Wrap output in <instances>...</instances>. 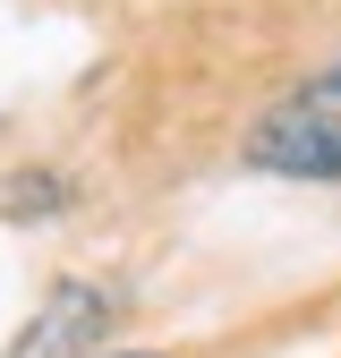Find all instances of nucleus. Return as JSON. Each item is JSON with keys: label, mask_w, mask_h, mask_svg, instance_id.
<instances>
[{"label": "nucleus", "mask_w": 341, "mask_h": 358, "mask_svg": "<svg viewBox=\"0 0 341 358\" xmlns=\"http://www.w3.org/2000/svg\"><path fill=\"white\" fill-rule=\"evenodd\" d=\"M247 162L282 171V179H341V69L316 85H298L290 103H273L247 128Z\"/></svg>", "instance_id": "nucleus-1"}, {"label": "nucleus", "mask_w": 341, "mask_h": 358, "mask_svg": "<svg viewBox=\"0 0 341 358\" xmlns=\"http://www.w3.org/2000/svg\"><path fill=\"white\" fill-rule=\"evenodd\" d=\"M85 324H103V290H52V307H43L34 316V333L9 350V358H68L77 341H85Z\"/></svg>", "instance_id": "nucleus-2"}, {"label": "nucleus", "mask_w": 341, "mask_h": 358, "mask_svg": "<svg viewBox=\"0 0 341 358\" xmlns=\"http://www.w3.org/2000/svg\"><path fill=\"white\" fill-rule=\"evenodd\" d=\"M111 358H154V350H111Z\"/></svg>", "instance_id": "nucleus-3"}]
</instances>
